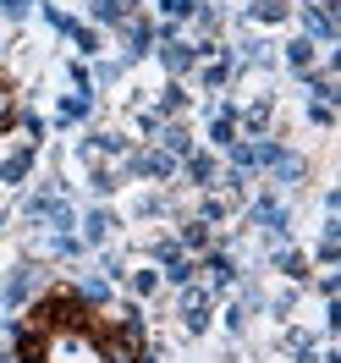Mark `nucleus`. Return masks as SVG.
I'll list each match as a JSON object with an SVG mask.
<instances>
[{
	"label": "nucleus",
	"instance_id": "3",
	"mask_svg": "<svg viewBox=\"0 0 341 363\" xmlns=\"http://www.w3.org/2000/svg\"><path fill=\"white\" fill-rule=\"evenodd\" d=\"M165 11H171V17H182V11H193V0H165Z\"/></svg>",
	"mask_w": 341,
	"mask_h": 363
},
{
	"label": "nucleus",
	"instance_id": "2",
	"mask_svg": "<svg viewBox=\"0 0 341 363\" xmlns=\"http://www.w3.org/2000/svg\"><path fill=\"white\" fill-rule=\"evenodd\" d=\"M165 61H171V67H176V72H182V67H188V61H193V56H188V44H165Z\"/></svg>",
	"mask_w": 341,
	"mask_h": 363
},
{
	"label": "nucleus",
	"instance_id": "1",
	"mask_svg": "<svg viewBox=\"0 0 341 363\" xmlns=\"http://www.w3.org/2000/svg\"><path fill=\"white\" fill-rule=\"evenodd\" d=\"M133 325H99L77 297H44L22 330V363H133Z\"/></svg>",
	"mask_w": 341,
	"mask_h": 363
},
{
	"label": "nucleus",
	"instance_id": "4",
	"mask_svg": "<svg viewBox=\"0 0 341 363\" xmlns=\"http://www.w3.org/2000/svg\"><path fill=\"white\" fill-rule=\"evenodd\" d=\"M0 99H6V94H0Z\"/></svg>",
	"mask_w": 341,
	"mask_h": 363
}]
</instances>
